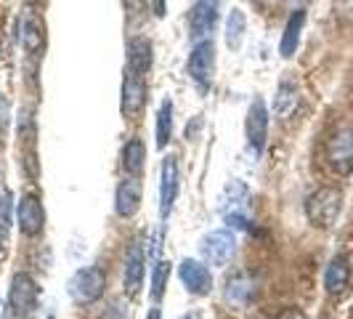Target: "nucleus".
Instances as JSON below:
<instances>
[{
  "mask_svg": "<svg viewBox=\"0 0 353 319\" xmlns=\"http://www.w3.org/2000/svg\"><path fill=\"white\" fill-rule=\"evenodd\" d=\"M348 280H351V269H348V261L343 258V255H337L330 261L327 266V274H324V287H327V293H343L345 287H348Z\"/></svg>",
  "mask_w": 353,
  "mask_h": 319,
  "instance_id": "obj_15",
  "label": "nucleus"
},
{
  "mask_svg": "<svg viewBox=\"0 0 353 319\" xmlns=\"http://www.w3.org/2000/svg\"><path fill=\"white\" fill-rule=\"evenodd\" d=\"M170 133H173V104L170 102H162L157 115V146L165 149L170 142Z\"/></svg>",
  "mask_w": 353,
  "mask_h": 319,
  "instance_id": "obj_23",
  "label": "nucleus"
},
{
  "mask_svg": "<svg viewBox=\"0 0 353 319\" xmlns=\"http://www.w3.org/2000/svg\"><path fill=\"white\" fill-rule=\"evenodd\" d=\"M245 30H248L245 14H242L239 8H234V11L229 14V21H226V46H229L231 51H239V48H242Z\"/></svg>",
  "mask_w": 353,
  "mask_h": 319,
  "instance_id": "obj_20",
  "label": "nucleus"
},
{
  "mask_svg": "<svg viewBox=\"0 0 353 319\" xmlns=\"http://www.w3.org/2000/svg\"><path fill=\"white\" fill-rule=\"evenodd\" d=\"M218 21V0H194L189 11V35L205 37Z\"/></svg>",
  "mask_w": 353,
  "mask_h": 319,
  "instance_id": "obj_7",
  "label": "nucleus"
},
{
  "mask_svg": "<svg viewBox=\"0 0 353 319\" xmlns=\"http://www.w3.org/2000/svg\"><path fill=\"white\" fill-rule=\"evenodd\" d=\"M43 221H46L43 205L37 202V197L27 195L19 202V229L24 231L27 237H35V234H40V229H43Z\"/></svg>",
  "mask_w": 353,
  "mask_h": 319,
  "instance_id": "obj_12",
  "label": "nucleus"
},
{
  "mask_svg": "<svg viewBox=\"0 0 353 319\" xmlns=\"http://www.w3.org/2000/svg\"><path fill=\"white\" fill-rule=\"evenodd\" d=\"M255 296V282L250 280L248 274H236L234 280H229L226 284V298L231 303H239V306H248Z\"/></svg>",
  "mask_w": 353,
  "mask_h": 319,
  "instance_id": "obj_19",
  "label": "nucleus"
},
{
  "mask_svg": "<svg viewBox=\"0 0 353 319\" xmlns=\"http://www.w3.org/2000/svg\"><path fill=\"white\" fill-rule=\"evenodd\" d=\"M141 205V181L139 178H125L123 184L117 186V197H114V208L117 215H133Z\"/></svg>",
  "mask_w": 353,
  "mask_h": 319,
  "instance_id": "obj_13",
  "label": "nucleus"
},
{
  "mask_svg": "<svg viewBox=\"0 0 353 319\" xmlns=\"http://www.w3.org/2000/svg\"><path fill=\"white\" fill-rule=\"evenodd\" d=\"M152 67V43L143 40V37H136L128 43V70L136 72V75H143V72Z\"/></svg>",
  "mask_w": 353,
  "mask_h": 319,
  "instance_id": "obj_16",
  "label": "nucleus"
},
{
  "mask_svg": "<svg viewBox=\"0 0 353 319\" xmlns=\"http://www.w3.org/2000/svg\"><path fill=\"white\" fill-rule=\"evenodd\" d=\"M178 274H181V282L186 284L189 293H194V296H208L210 293L212 274L205 264L186 258V261H181V266H178Z\"/></svg>",
  "mask_w": 353,
  "mask_h": 319,
  "instance_id": "obj_6",
  "label": "nucleus"
},
{
  "mask_svg": "<svg viewBox=\"0 0 353 319\" xmlns=\"http://www.w3.org/2000/svg\"><path fill=\"white\" fill-rule=\"evenodd\" d=\"M295 104H298V88H295V83L290 77H284L279 83V88H276V96H274V115L287 117L295 109Z\"/></svg>",
  "mask_w": 353,
  "mask_h": 319,
  "instance_id": "obj_18",
  "label": "nucleus"
},
{
  "mask_svg": "<svg viewBox=\"0 0 353 319\" xmlns=\"http://www.w3.org/2000/svg\"><path fill=\"white\" fill-rule=\"evenodd\" d=\"M146 319H162V317H159V309H152V311H149V317H146Z\"/></svg>",
  "mask_w": 353,
  "mask_h": 319,
  "instance_id": "obj_25",
  "label": "nucleus"
},
{
  "mask_svg": "<svg viewBox=\"0 0 353 319\" xmlns=\"http://www.w3.org/2000/svg\"><path fill=\"white\" fill-rule=\"evenodd\" d=\"M143 264H146L143 248L141 245H133V248L128 250V258H125V290H128V293H136V290L141 287Z\"/></svg>",
  "mask_w": 353,
  "mask_h": 319,
  "instance_id": "obj_14",
  "label": "nucleus"
},
{
  "mask_svg": "<svg viewBox=\"0 0 353 319\" xmlns=\"http://www.w3.org/2000/svg\"><path fill=\"white\" fill-rule=\"evenodd\" d=\"M245 130H248V142L252 146V152L261 155L265 146V136H268V112H265L263 99H252V104L248 109Z\"/></svg>",
  "mask_w": 353,
  "mask_h": 319,
  "instance_id": "obj_4",
  "label": "nucleus"
},
{
  "mask_svg": "<svg viewBox=\"0 0 353 319\" xmlns=\"http://www.w3.org/2000/svg\"><path fill=\"white\" fill-rule=\"evenodd\" d=\"M21 40L27 51H37L43 43V21L35 14H24L21 17Z\"/></svg>",
  "mask_w": 353,
  "mask_h": 319,
  "instance_id": "obj_21",
  "label": "nucleus"
},
{
  "mask_svg": "<svg viewBox=\"0 0 353 319\" xmlns=\"http://www.w3.org/2000/svg\"><path fill=\"white\" fill-rule=\"evenodd\" d=\"M303 24H305V11H295L290 21H287V27H284V35H282V46H279V51H282L284 59H290L292 53L298 51V43H301V32H303Z\"/></svg>",
  "mask_w": 353,
  "mask_h": 319,
  "instance_id": "obj_17",
  "label": "nucleus"
},
{
  "mask_svg": "<svg viewBox=\"0 0 353 319\" xmlns=\"http://www.w3.org/2000/svg\"><path fill=\"white\" fill-rule=\"evenodd\" d=\"M178 195V165L173 157L162 162V184H159V215L168 218Z\"/></svg>",
  "mask_w": 353,
  "mask_h": 319,
  "instance_id": "obj_9",
  "label": "nucleus"
},
{
  "mask_svg": "<svg viewBox=\"0 0 353 319\" xmlns=\"http://www.w3.org/2000/svg\"><path fill=\"white\" fill-rule=\"evenodd\" d=\"M106 277L99 266H85L80 271H74V277L70 280V296L74 303H93L96 298H101L104 293Z\"/></svg>",
  "mask_w": 353,
  "mask_h": 319,
  "instance_id": "obj_2",
  "label": "nucleus"
},
{
  "mask_svg": "<svg viewBox=\"0 0 353 319\" xmlns=\"http://www.w3.org/2000/svg\"><path fill=\"white\" fill-rule=\"evenodd\" d=\"M330 162L337 173H353V130H340L330 142Z\"/></svg>",
  "mask_w": 353,
  "mask_h": 319,
  "instance_id": "obj_10",
  "label": "nucleus"
},
{
  "mask_svg": "<svg viewBox=\"0 0 353 319\" xmlns=\"http://www.w3.org/2000/svg\"><path fill=\"white\" fill-rule=\"evenodd\" d=\"M340 208H343V195L332 189V186H321L314 195L308 197L305 202V213H308V221L319 226V229H330L340 215Z\"/></svg>",
  "mask_w": 353,
  "mask_h": 319,
  "instance_id": "obj_1",
  "label": "nucleus"
},
{
  "mask_svg": "<svg viewBox=\"0 0 353 319\" xmlns=\"http://www.w3.org/2000/svg\"><path fill=\"white\" fill-rule=\"evenodd\" d=\"M212 67H215V46L212 40H202L196 43L192 56H189V75L196 83H208L212 77Z\"/></svg>",
  "mask_w": 353,
  "mask_h": 319,
  "instance_id": "obj_8",
  "label": "nucleus"
},
{
  "mask_svg": "<svg viewBox=\"0 0 353 319\" xmlns=\"http://www.w3.org/2000/svg\"><path fill=\"white\" fill-rule=\"evenodd\" d=\"M143 160H146V146L139 139H133L130 144H125L123 149V165L130 176H139L143 171Z\"/></svg>",
  "mask_w": 353,
  "mask_h": 319,
  "instance_id": "obj_22",
  "label": "nucleus"
},
{
  "mask_svg": "<svg viewBox=\"0 0 353 319\" xmlns=\"http://www.w3.org/2000/svg\"><path fill=\"white\" fill-rule=\"evenodd\" d=\"M202 258L210 266H226L234 258V250H236V240L231 231H212L202 240Z\"/></svg>",
  "mask_w": 353,
  "mask_h": 319,
  "instance_id": "obj_3",
  "label": "nucleus"
},
{
  "mask_svg": "<svg viewBox=\"0 0 353 319\" xmlns=\"http://www.w3.org/2000/svg\"><path fill=\"white\" fill-rule=\"evenodd\" d=\"M168 274H170V264L168 261H159L154 266V277H152V296L159 298L165 293V282H168Z\"/></svg>",
  "mask_w": 353,
  "mask_h": 319,
  "instance_id": "obj_24",
  "label": "nucleus"
},
{
  "mask_svg": "<svg viewBox=\"0 0 353 319\" xmlns=\"http://www.w3.org/2000/svg\"><path fill=\"white\" fill-rule=\"evenodd\" d=\"M8 301L11 309L17 314H32L37 306V284L30 274H17L14 282H11V293H8Z\"/></svg>",
  "mask_w": 353,
  "mask_h": 319,
  "instance_id": "obj_5",
  "label": "nucleus"
},
{
  "mask_svg": "<svg viewBox=\"0 0 353 319\" xmlns=\"http://www.w3.org/2000/svg\"><path fill=\"white\" fill-rule=\"evenodd\" d=\"M146 102V83H143L141 75L136 72H125V80H123V112L125 115H136L139 109Z\"/></svg>",
  "mask_w": 353,
  "mask_h": 319,
  "instance_id": "obj_11",
  "label": "nucleus"
}]
</instances>
